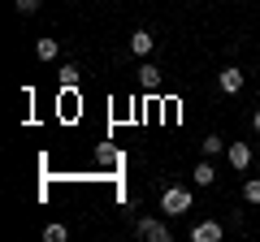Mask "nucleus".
Wrapping results in <instances>:
<instances>
[{
	"instance_id": "nucleus-1",
	"label": "nucleus",
	"mask_w": 260,
	"mask_h": 242,
	"mask_svg": "<svg viewBox=\"0 0 260 242\" xmlns=\"http://www.w3.org/2000/svg\"><path fill=\"white\" fill-rule=\"evenodd\" d=\"M191 208V190L186 186H169L165 195H160V212L165 216H178V212H186Z\"/></svg>"
},
{
	"instance_id": "nucleus-2",
	"label": "nucleus",
	"mask_w": 260,
	"mask_h": 242,
	"mask_svg": "<svg viewBox=\"0 0 260 242\" xmlns=\"http://www.w3.org/2000/svg\"><path fill=\"white\" fill-rule=\"evenodd\" d=\"M135 233L148 238V242H169V225L165 221H152V216H143V221L135 225Z\"/></svg>"
},
{
	"instance_id": "nucleus-3",
	"label": "nucleus",
	"mask_w": 260,
	"mask_h": 242,
	"mask_svg": "<svg viewBox=\"0 0 260 242\" xmlns=\"http://www.w3.org/2000/svg\"><path fill=\"white\" fill-rule=\"evenodd\" d=\"M217 87H221L225 95H239L243 91V69H234V65L221 69V74H217Z\"/></svg>"
},
{
	"instance_id": "nucleus-4",
	"label": "nucleus",
	"mask_w": 260,
	"mask_h": 242,
	"mask_svg": "<svg viewBox=\"0 0 260 242\" xmlns=\"http://www.w3.org/2000/svg\"><path fill=\"white\" fill-rule=\"evenodd\" d=\"M191 242H221V225L217 221H200L191 229Z\"/></svg>"
},
{
	"instance_id": "nucleus-5",
	"label": "nucleus",
	"mask_w": 260,
	"mask_h": 242,
	"mask_svg": "<svg viewBox=\"0 0 260 242\" xmlns=\"http://www.w3.org/2000/svg\"><path fill=\"white\" fill-rule=\"evenodd\" d=\"M225 156H230L234 169H247V165H251V147H247V143H230V147H225Z\"/></svg>"
},
{
	"instance_id": "nucleus-6",
	"label": "nucleus",
	"mask_w": 260,
	"mask_h": 242,
	"mask_svg": "<svg viewBox=\"0 0 260 242\" xmlns=\"http://www.w3.org/2000/svg\"><path fill=\"white\" fill-rule=\"evenodd\" d=\"M152 44H156V39H152L148 30H135V35H130V52H135V56H148Z\"/></svg>"
},
{
	"instance_id": "nucleus-7",
	"label": "nucleus",
	"mask_w": 260,
	"mask_h": 242,
	"mask_svg": "<svg viewBox=\"0 0 260 242\" xmlns=\"http://www.w3.org/2000/svg\"><path fill=\"white\" fill-rule=\"evenodd\" d=\"M139 83H143V91H156V87H160V69L156 65H143L139 69Z\"/></svg>"
},
{
	"instance_id": "nucleus-8",
	"label": "nucleus",
	"mask_w": 260,
	"mask_h": 242,
	"mask_svg": "<svg viewBox=\"0 0 260 242\" xmlns=\"http://www.w3.org/2000/svg\"><path fill=\"white\" fill-rule=\"evenodd\" d=\"M195 182H200V186H213V182H217L213 165H195Z\"/></svg>"
},
{
	"instance_id": "nucleus-9",
	"label": "nucleus",
	"mask_w": 260,
	"mask_h": 242,
	"mask_svg": "<svg viewBox=\"0 0 260 242\" xmlns=\"http://www.w3.org/2000/svg\"><path fill=\"white\" fill-rule=\"evenodd\" d=\"M35 52H39V61H52V56H56V39H39Z\"/></svg>"
},
{
	"instance_id": "nucleus-10",
	"label": "nucleus",
	"mask_w": 260,
	"mask_h": 242,
	"mask_svg": "<svg viewBox=\"0 0 260 242\" xmlns=\"http://www.w3.org/2000/svg\"><path fill=\"white\" fill-rule=\"evenodd\" d=\"M243 199H247V204H260V177H251L247 186H243Z\"/></svg>"
},
{
	"instance_id": "nucleus-11",
	"label": "nucleus",
	"mask_w": 260,
	"mask_h": 242,
	"mask_svg": "<svg viewBox=\"0 0 260 242\" xmlns=\"http://www.w3.org/2000/svg\"><path fill=\"white\" fill-rule=\"evenodd\" d=\"M44 238H48V242H65V238H70V229H65V225H48Z\"/></svg>"
},
{
	"instance_id": "nucleus-12",
	"label": "nucleus",
	"mask_w": 260,
	"mask_h": 242,
	"mask_svg": "<svg viewBox=\"0 0 260 242\" xmlns=\"http://www.w3.org/2000/svg\"><path fill=\"white\" fill-rule=\"evenodd\" d=\"M217 151H225V139H217V134H208V139H204V156H217Z\"/></svg>"
},
{
	"instance_id": "nucleus-13",
	"label": "nucleus",
	"mask_w": 260,
	"mask_h": 242,
	"mask_svg": "<svg viewBox=\"0 0 260 242\" xmlns=\"http://www.w3.org/2000/svg\"><path fill=\"white\" fill-rule=\"evenodd\" d=\"M61 87H78V69H74V65L61 69Z\"/></svg>"
},
{
	"instance_id": "nucleus-14",
	"label": "nucleus",
	"mask_w": 260,
	"mask_h": 242,
	"mask_svg": "<svg viewBox=\"0 0 260 242\" xmlns=\"http://www.w3.org/2000/svg\"><path fill=\"white\" fill-rule=\"evenodd\" d=\"M18 13H22V18H30V13H39V0H18Z\"/></svg>"
},
{
	"instance_id": "nucleus-15",
	"label": "nucleus",
	"mask_w": 260,
	"mask_h": 242,
	"mask_svg": "<svg viewBox=\"0 0 260 242\" xmlns=\"http://www.w3.org/2000/svg\"><path fill=\"white\" fill-rule=\"evenodd\" d=\"M251 126H256V130H260V108H256V117H251Z\"/></svg>"
}]
</instances>
